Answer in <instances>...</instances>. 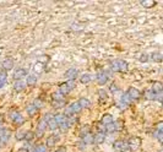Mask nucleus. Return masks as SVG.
I'll return each mask as SVG.
<instances>
[{
  "mask_svg": "<svg viewBox=\"0 0 163 152\" xmlns=\"http://www.w3.org/2000/svg\"><path fill=\"white\" fill-rule=\"evenodd\" d=\"M98 98H99V104H103L104 102H107L108 99V95H107V91L106 90H98Z\"/></svg>",
  "mask_w": 163,
  "mask_h": 152,
  "instance_id": "obj_17",
  "label": "nucleus"
},
{
  "mask_svg": "<svg viewBox=\"0 0 163 152\" xmlns=\"http://www.w3.org/2000/svg\"><path fill=\"white\" fill-rule=\"evenodd\" d=\"M25 76H27V70L26 69H23V67H20V69H17L16 71L14 73V79L16 80V81H19V80H22Z\"/></svg>",
  "mask_w": 163,
  "mask_h": 152,
  "instance_id": "obj_12",
  "label": "nucleus"
},
{
  "mask_svg": "<svg viewBox=\"0 0 163 152\" xmlns=\"http://www.w3.org/2000/svg\"><path fill=\"white\" fill-rule=\"evenodd\" d=\"M126 142L129 145L130 150H137L140 147V145H141V139L137 136H131V137H129V140H127Z\"/></svg>",
  "mask_w": 163,
  "mask_h": 152,
  "instance_id": "obj_4",
  "label": "nucleus"
},
{
  "mask_svg": "<svg viewBox=\"0 0 163 152\" xmlns=\"http://www.w3.org/2000/svg\"><path fill=\"white\" fill-rule=\"evenodd\" d=\"M4 123V115L3 114H0V125H1Z\"/></svg>",
  "mask_w": 163,
  "mask_h": 152,
  "instance_id": "obj_45",
  "label": "nucleus"
},
{
  "mask_svg": "<svg viewBox=\"0 0 163 152\" xmlns=\"http://www.w3.org/2000/svg\"><path fill=\"white\" fill-rule=\"evenodd\" d=\"M81 106L79 104V102H75V103H71L70 106L66 108V114H67V116H71V115H75V114H77V113H80L81 112Z\"/></svg>",
  "mask_w": 163,
  "mask_h": 152,
  "instance_id": "obj_3",
  "label": "nucleus"
},
{
  "mask_svg": "<svg viewBox=\"0 0 163 152\" xmlns=\"http://www.w3.org/2000/svg\"><path fill=\"white\" fill-rule=\"evenodd\" d=\"M31 152H47V146L45 145H38L37 147H34Z\"/></svg>",
  "mask_w": 163,
  "mask_h": 152,
  "instance_id": "obj_30",
  "label": "nucleus"
},
{
  "mask_svg": "<svg viewBox=\"0 0 163 152\" xmlns=\"http://www.w3.org/2000/svg\"><path fill=\"white\" fill-rule=\"evenodd\" d=\"M130 101H131V99H130V97L127 96L126 93H125V95H123V97H122V103H123V104H129V103H130Z\"/></svg>",
  "mask_w": 163,
  "mask_h": 152,
  "instance_id": "obj_34",
  "label": "nucleus"
},
{
  "mask_svg": "<svg viewBox=\"0 0 163 152\" xmlns=\"http://www.w3.org/2000/svg\"><path fill=\"white\" fill-rule=\"evenodd\" d=\"M147 60H148V54H141V56H140V62L146 63Z\"/></svg>",
  "mask_w": 163,
  "mask_h": 152,
  "instance_id": "obj_40",
  "label": "nucleus"
},
{
  "mask_svg": "<svg viewBox=\"0 0 163 152\" xmlns=\"http://www.w3.org/2000/svg\"><path fill=\"white\" fill-rule=\"evenodd\" d=\"M152 91H153L155 93L162 92V91H163V86H162V84H159V82H155L153 86H152Z\"/></svg>",
  "mask_w": 163,
  "mask_h": 152,
  "instance_id": "obj_29",
  "label": "nucleus"
},
{
  "mask_svg": "<svg viewBox=\"0 0 163 152\" xmlns=\"http://www.w3.org/2000/svg\"><path fill=\"white\" fill-rule=\"evenodd\" d=\"M116 129H115V124L113 123V124H109V125H107V131H109V133H112V131H115Z\"/></svg>",
  "mask_w": 163,
  "mask_h": 152,
  "instance_id": "obj_41",
  "label": "nucleus"
},
{
  "mask_svg": "<svg viewBox=\"0 0 163 152\" xmlns=\"http://www.w3.org/2000/svg\"><path fill=\"white\" fill-rule=\"evenodd\" d=\"M77 75H79V71L76 69H69L65 73V77L67 79V80H70V81H74L76 77H77Z\"/></svg>",
  "mask_w": 163,
  "mask_h": 152,
  "instance_id": "obj_14",
  "label": "nucleus"
},
{
  "mask_svg": "<svg viewBox=\"0 0 163 152\" xmlns=\"http://www.w3.org/2000/svg\"><path fill=\"white\" fill-rule=\"evenodd\" d=\"M97 130H98L99 133H104V134H106V133H107V126L103 125L102 123H97Z\"/></svg>",
  "mask_w": 163,
  "mask_h": 152,
  "instance_id": "obj_33",
  "label": "nucleus"
},
{
  "mask_svg": "<svg viewBox=\"0 0 163 152\" xmlns=\"http://www.w3.org/2000/svg\"><path fill=\"white\" fill-rule=\"evenodd\" d=\"M157 3L156 1H153V0H142L141 1V5L144 6V7H152V6H155Z\"/></svg>",
  "mask_w": 163,
  "mask_h": 152,
  "instance_id": "obj_28",
  "label": "nucleus"
},
{
  "mask_svg": "<svg viewBox=\"0 0 163 152\" xmlns=\"http://www.w3.org/2000/svg\"><path fill=\"white\" fill-rule=\"evenodd\" d=\"M151 58H152V60H155V62H161V60H163V56H162V54H161V53H158V52L153 53L152 55H151Z\"/></svg>",
  "mask_w": 163,
  "mask_h": 152,
  "instance_id": "obj_31",
  "label": "nucleus"
},
{
  "mask_svg": "<svg viewBox=\"0 0 163 152\" xmlns=\"http://www.w3.org/2000/svg\"><path fill=\"white\" fill-rule=\"evenodd\" d=\"M54 152H66V148L65 147H59L56 151H54Z\"/></svg>",
  "mask_w": 163,
  "mask_h": 152,
  "instance_id": "obj_44",
  "label": "nucleus"
},
{
  "mask_svg": "<svg viewBox=\"0 0 163 152\" xmlns=\"http://www.w3.org/2000/svg\"><path fill=\"white\" fill-rule=\"evenodd\" d=\"M126 95L130 97V99H139L140 96H141V93H140V91L137 88H135V87H129L127 88Z\"/></svg>",
  "mask_w": 163,
  "mask_h": 152,
  "instance_id": "obj_10",
  "label": "nucleus"
},
{
  "mask_svg": "<svg viewBox=\"0 0 163 152\" xmlns=\"http://www.w3.org/2000/svg\"><path fill=\"white\" fill-rule=\"evenodd\" d=\"M145 98H146V99H150V101L156 99V93L152 91V88H151V90H147V91L145 92Z\"/></svg>",
  "mask_w": 163,
  "mask_h": 152,
  "instance_id": "obj_26",
  "label": "nucleus"
},
{
  "mask_svg": "<svg viewBox=\"0 0 163 152\" xmlns=\"http://www.w3.org/2000/svg\"><path fill=\"white\" fill-rule=\"evenodd\" d=\"M17 152H28V151H27L26 148H20V150L17 151Z\"/></svg>",
  "mask_w": 163,
  "mask_h": 152,
  "instance_id": "obj_46",
  "label": "nucleus"
},
{
  "mask_svg": "<svg viewBox=\"0 0 163 152\" xmlns=\"http://www.w3.org/2000/svg\"><path fill=\"white\" fill-rule=\"evenodd\" d=\"M48 128H49L50 130H55V129H58V128H59V125H58V123H56V120H55L54 116H52V118L48 120Z\"/></svg>",
  "mask_w": 163,
  "mask_h": 152,
  "instance_id": "obj_24",
  "label": "nucleus"
},
{
  "mask_svg": "<svg viewBox=\"0 0 163 152\" xmlns=\"http://www.w3.org/2000/svg\"><path fill=\"white\" fill-rule=\"evenodd\" d=\"M44 67H45L44 63H43V62H41V60H38L36 64H34V66H33V70H34V73H38V74H41V73H43Z\"/></svg>",
  "mask_w": 163,
  "mask_h": 152,
  "instance_id": "obj_19",
  "label": "nucleus"
},
{
  "mask_svg": "<svg viewBox=\"0 0 163 152\" xmlns=\"http://www.w3.org/2000/svg\"><path fill=\"white\" fill-rule=\"evenodd\" d=\"M10 136H11L10 130L5 129V130H4V133H3V135H1V137H0V144H1L3 146H4V145H6V142H7L9 140H10Z\"/></svg>",
  "mask_w": 163,
  "mask_h": 152,
  "instance_id": "obj_18",
  "label": "nucleus"
},
{
  "mask_svg": "<svg viewBox=\"0 0 163 152\" xmlns=\"http://www.w3.org/2000/svg\"><path fill=\"white\" fill-rule=\"evenodd\" d=\"M6 79H7V75H6V71H0V88H1L5 84H6Z\"/></svg>",
  "mask_w": 163,
  "mask_h": 152,
  "instance_id": "obj_27",
  "label": "nucleus"
},
{
  "mask_svg": "<svg viewBox=\"0 0 163 152\" xmlns=\"http://www.w3.org/2000/svg\"><path fill=\"white\" fill-rule=\"evenodd\" d=\"M26 86H27V84L25 82V81H23V80H19V81H16L15 85H14V90L16 92H22L23 90H25Z\"/></svg>",
  "mask_w": 163,
  "mask_h": 152,
  "instance_id": "obj_16",
  "label": "nucleus"
},
{
  "mask_svg": "<svg viewBox=\"0 0 163 152\" xmlns=\"http://www.w3.org/2000/svg\"><path fill=\"white\" fill-rule=\"evenodd\" d=\"M53 99H54V102H58V101H61V99H64L63 97V95H61V93L60 92H55V93H53Z\"/></svg>",
  "mask_w": 163,
  "mask_h": 152,
  "instance_id": "obj_32",
  "label": "nucleus"
},
{
  "mask_svg": "<svg viewBox=\"0 0 163 152\" xmlns=\"http://www.w3.org/2000/svg\"><path fill=\"white\" fill-rule=\"evenodd\" d=\"M48 128V123H47L45 119H42L39 123H38V126H37V131H36V136L37 137H41L43 135V133L45 131V129Z\"/></svg>",
  "mask_w": 163,
  "mask_h": 152,
  "instance_id": "obj_7",
  "label": "nucleus"
},
{
  "mask_svg": "<svg viewBox=\"0 0 163 152\" xmlns=\"http://www.w3.org/2000/svg\"><path fill=\"white\" fill-rule=\"evenodd\" d=\"M66 102H65V99H61V101H58V102H54V104L53 106L55 107V108H60V107H64V104H65Z\"/></svg>",
  "mask_w": 163,
  "mask_h": 152,
  "instance_id": "obj_36",
  "label": "nucleus"
},
{
  "mask_svg": "<svg viewBox=\"0 0 163 152\" xmlns=\"http://www.w3.org/2000/svg\"><path fill=\"white\" fill-rule=\"evenodd\" d=\"M9 116H10V119L14 122V124H16V125H21L23 122H25L22 118V115L20 114V112H11L9 114Z\"/></svg>",
  "mask_w": 163,
  "mask_h": 152,
  "instance_id": "obj_6",
  "label": "nucleus"
},
{
  "mask_svg": "<svg viewBox=\"0 0 163 152\" xmlns=\"http://www.w3.org/2000/svg\"><path fill=\"white\" fill-rule=\"evenodd\" d=\"M25 136H26V131H19L16 134V139L17 140H23V139H25Z\"/></svg>",
  "mask_w": 163,
  "mask_h": 152,
  "instance_id": "obj_38",
  "label": "nucleus"
},
{
  "mask_svg": "<svg viewBox=\"0 0 163 152\" xmlns=\"http://www.w3.org/2000/svg\"><path fill=\"white\" fill-rule=\"evenodd\" d=\"M71 28H73V30H82L84 26H82V23H74Z\"/></svg>",
  "mask_w": 163,
  "mask_h": 152,
  "instance_id": "obj_42",
  "label": "nucleus"
},
{
  "mask_svg": "<svg viewBox=\"0 0 163 152\" xmlns=\"http://www.w3.org/2000/svg\"><path fill=\"white\" fill-rule=\"evenodd\" d=\"M91 80H92L91 74H84V75H81V77H80V82L84 84V85H87L88 82H91Z\"/></svg>",
  "mask_w": 163,
  "mask_h": 152,
  "instance_id": "obj_22",
  "label": "nucleus"
},
{
  "mask_svg": "<svg viewBox=\"0 0 163 152\" xmlns=\"http://www.w3.org/2000/svg\"><path fill=\"white\" fill-rule=\"evenodd\" d=\"M109 88H110L112 92H116V91H118V86H116V84H114V82L109 86Z\"/></svg>",
  "mask_w": 163,
  "mask_h": 152,
  "instance_id": "obj_43",
  "label": "nucleus"
},
{
  "mask_svg": "<svg viewBox=\"0 0 163 152\" xmlns=\"http://www.w3.org/2000/svg\"><path fill=\"white\" fill-rule=\"evenodd\" d=\"M36 136L34 135V133L33 131H26V136H25V140H27V141H31V140Z\"/></svg>",
  "mask_w": 163,
  "mask_h": 152,
  "instance_id": "obj_35",
  "label": "nucleus"
},
{
  "mask_svg": "<svg viewBox=\"0 0 163 152\" xmlns=\"http://www.w3.org/2000/svg\"><path fill=\"white\" fill-rule=\"evenodd\" d=\"M114 148L118 150L119 152H130V151H131L130 147H129V145H127V142L122 141V140L114 142Z\"/></svg>",
  "mask_w": 163,
  "mask_h": 152,
  "instance_id": "obj_5",
  "label": "nucleus"
},
{
  "mask_svg": "<svg viewBox=\"0 0 163 152\" xmlns=\"http://www.w3.org/2000/svg\"><path fill=\"white\" fill-rule=\"evenodd\" d=\"M162 107H163V101H162Z\"/></svg>",
  "mask_w": 163,
  "mask_h": 152,
  "instance_id": "obj_48",
  "label": "nucleus"
},
{
  "mask_svg": "<svg viewBox=\"0 0 163 152\" xmlns=\"http://www.w3.org/2000/svg\"><path fill=\"white\" fill-rule=\"evenodd\" d=\"M26 112L28 113V115H30V116H34V115L37 114L38 109H37L36 107H34L33 104H28V106L26 107Z\"/></svg>",
  "mask_w": 163,
  "mask_h": 152,
  "instance_id": "obj_21",
  "label": "nucleus"
},
{
  "mask_svg": "<svg viewBox=\"0 0 163 152\" xmlns=\"http://www.w3.org/2000/svg\"><path fill=\"white\" fill-rule=\"evenodd\" d=\"M114 119H113V115L112 114H108V113H106L103 116H102V119H101V123L103 124V125H109V124H113L114 122H113Z\"/></svg>",
  "mask_w": 163,
  "mask_h": 152,
  "instance_id": "obj_15",
  "label": "nucleus"
},
{
  "mask_svg": "<svg viewBox=\"0 0 163 152\" xmlns=\"http://www.w3.org/2000/svg\"><path fill=\"white\" fill-rule=\"evenodd\" d=\"M1 66H3V70L4 71H9L14 67V60L11 59V58H6V59L1 63Z\"/></svg>",
  "mask_w": 163,
  "mask_h": 152,
  "instance_id": "obj_13",
  "label": "nucleus"
},
{
  "mask_svg": "<svg viewBox=\"0 0 163 152\" xmlns=\"http://www.w3.org/2000/svg\"><path fill=\"white\" fill-rule=\"evenodd\" d=\"M26 84L28 86H34V85L37 84V76L36 75H28L27 80H26Z\"/></svg>",
  "mask_w": 163,
  "mask_h": 152,
  "instance_id": "obj_23",
  "label": "nucleus"
},
{
  "mask_svg": "<svg viewBox=\"0 0 163 152\" xmlns=\"http://www.w3.org/2000/svg\"><path fill=\"white\" fill-rule=\"evenodd\" d=\"M109 80V74L107 71H101L97 74V82L99 85H104L107 84V81Z\"/></svg>",
  "mask_w": 163,
  "mask_h": 152,
  "instance_id": "obj_9",
  "label": "nucleus"
},
{
  "mask_svg": "<svg viewBox=\"0 0 163 152\" xmlns=\"http://www.w3.org/2000/svg\"><path fill=\"white\" fill-rule=\"evenodd\" d=\"M104 140H106V134L104 133H99L97 131L95 135H93V144L96 145H101L104 142Z\"/></svg>",
  "mask_w": 163,
  "mask_h": 152,
  "instance_id": "obj_11",
  "label": "nucleus"
},
{
  "mask_svg": "<svg viewBox=\"0 0 163 152\" xmlns=\"http://www.w3.org/2000/svg\"><path fill=\"white\" fill-rule=\"evenodd\" d=\"M112 69L114 71H118V73H126L129 70V65L125 60L122 59H116L112 62Z\"/></svg>",
  "mask_w": 163,
  "mask_h": 152,
  "instance_id": "obj_1",
  "label": "nucleus"
},
{
  "mask_svg": "<svg viewBox=\"0 0 163 152\" xmlns=\"http://www.w3.org/2000/svg\"><path fill=\"white\" fill-rule=\"evenodd\" d=\"M82 141H84V144H86V145L93 144V135H92L91 133H87V134L82 135Z\"/></svg>",
  "mask_w": 163,
  "mask_h": 152,
  "instance_id": "obj_20",
  "label": "nucleus"
},
{
  "mask_svg": "<svg viewBox=\"0 0 163 152\" xmlns=\"http://www.w3.org/2000/svg\"><path fill=\"white\" fill-rule=\"evenodd\" d=\"M159 152H163V148H161V150H159Z\"/></svg>",
  "mask_w": 163,
  "mask_h": 152,
  "instance_id": "obj_47",
  "label": "nucleus"
},
{
  "mask_svg": "<svg viewBox=\"0 0 163 152\" xmlns=\"http://www.w3.org/2000/svg\"><path fill=\"white\" fill-rule=\"evenodd\" d=\"M157 139H158V141L161 144H163V129L157 131Z\"/></svg>",
  "mask_w": 163,
  "mask_h": 152,
  "instance_id": "obj_39",
  "label": "nucleus"
},
{
  "mask_svg": "<svg viewBox=\"0 0 163 152\" xmlns=\"http://www.w3.org/2000/svg\"><path fill=\"white\" fill-rule=\"evenodd\" d=\"M77 102H79V104L81 106V108H87V107H90V106H91V102H90L87 98H85V97L80 98Z\"/></svg>",
  "mask_w": 163,
  "mask_h": 152,
  "instance_id": "obj_25",
  "label": "nucleus"
},
{
  "mask_svg": "<svg viewBox=\"0 0 163 152\" xmlns=\"http://www.w3.org/2000/svg\"><path fill=\"white\" fill-rule=\"evenodd\" d=\"M74 88H75V82H74V81H67V82H64V84L60 85L59 92L61 93L63 96H65V95H67V93L71 91V90H74Z\"/></svg>",
  "mask_w": 163,
  "mask_h": 152,
  "instance_id": "obj_2",
  "label": "nucleus"
},
{
  "mask_svg": "<svg viewBox=\"0 0 163 152\" xmlns=\"http://www.w3.org/2000/svg\"><path fill=\"white\" fill-rule=\"evenodd\" d=\"M32 104H33V106L36 107L37 109H39V108H42V107H43V102H42L41 99H36V101H34Z\"/></svg>",
  "mask_w": 163,
  "mask_h": 152,
  "instance_id": "obj_37",
  "label": "nucleus"
},
{
  "mask_svg": "<svg viewBox=\"0 0 163 152\" xmlns=\"http://www.w3.org/2000/svg\"><path fill=\"white\" fill-rule=\"evenodd\" d=\"M60 140L59 135H56V134H52L48 136V139H47V142H45V146L47 147H53L58 144V141Z\"/></svg>",
  "mask_w": 163,
  "mask_h": 152,
  "instance_id": "obj_8",
  "label": "nucleus"
}]
</instances>
